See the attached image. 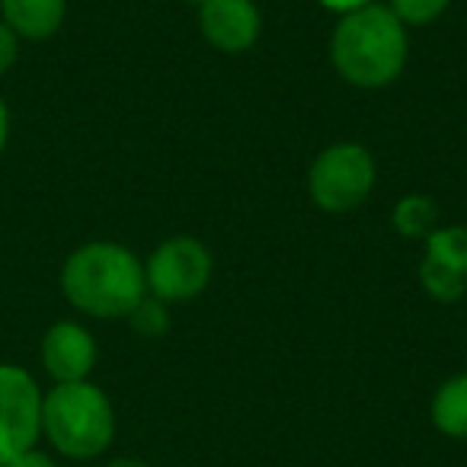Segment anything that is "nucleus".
I'll return each mask as SVG.
<instances>
[{"mask_svg": "<svg viewBox=\"0 0 467 467\" xmlns=\"http://www.w3.org/2000/svg\"><path fill=\"white\" fill-rule=\"evenodd\" d=\"M320 7L330 10V14L343 16V14H352V10L358 7H368V4H375V0H317Z\"/></svg>", "mask_w": 467, "mask_h": 467, "instance_id": "17", "label": "nucleus"}, {"mask_svg": "<svg viewBox=\"0 0 467 467\" xmlns=\"http://www.w3.org/2000/svg\"><path fill=\"white\" fill-rule=\"evenodd\" d=\"M16 58H20V36L0 20V78L16 65Z\"/></svg>", "mask_w": 467, "mask_h": 467, "instance_id": "15", "label": "nucleus"}, {"mask_svg": "<svg viewBox=\"0 0 467 467\" xmlns=\"http://www.w3.org/2000/svg\"><path fill=\"white\" fill-rule=\"evenodd\" d=\"M106 467H148V464H144L141 458H129V454H125V458H112Z\"/></svg>", "mask_w": 467, "mask_h": 467, "instance_id": "19", "label": "nucleus"}, {"mask_svg": "<svg viewBox=\"0 0 467 467\" xmlns=\"http://www.w3.org/2000/svg\"><path fill=\"white\" fill-rule=\"evenodd\" d=\"M429 420L445 439H467V371L451 375L435 388Z\"/></svg>", "mask_w": 467, "mask_h": 467, "instance_id": "11", "label": "nucleus"}, {"mask_svg": "<svg viewBox=\"0 0 467 467\" xmlns=\"http://www.w3.org/2000/svg\"><path fill=\"white\" fill-rule=\"evenodd\" d=\"M199 29L212 48L244 55L260 42L263 14L256 0H199Z\"/></svg>", "mask_w": 467, "mask_h": 467, "instance_id": "9", "label": "nucleus"}, {"mask_svg": "<svg viewBox=\"0 0 467 467\" xmlns=\"http://www.w3.org/2000/svg\"><path fill=\"white\" fill-rule=\"evenodd\" d=\"M410 58V33L388 10V4H368L343 14L330 36V65L349 87L384 90L400 80Z\"/></svg>", "mask_w": 467, "mask_h": 467, "instance_id": "2", "label": "nucleus"}, {"mask_svg": "<svg viewBox=\"0 0 467 467\" xmlns=\"http://www.w3.org/2000/svg\"><path fill=\"white\" fill-rule=\"evenodd\" d=\"M390 224H394V231L400 234V237H407V241H426L429 234L439 227V202L426 192L403 195L394 205Z\"/></svg>", "mask_w": 467, "mask_h": 467, "instance_id": "12", "label": "nucleus"}, {"mask_svg": "<svg viewBox=\"0 0 467 467\" xmlns=\"http://www.w3.org/2000/svg\"><path fill=\"white\" fill-rule=\"evenodd\" d=\"M451 0H388V10L403 23V26H429L439 20Z\"/></svg>", "mask_w": 467, "mask_h": 467, "instance_id": "13", "label": "nucleus"}, {"mask_svg": "<svg viewBox=\"0 0 467 467\" xmlns=\"http://www.w3.org/2000/svg\"><path fill=\"white\" fill-rule=\"evenodd\" d=\"M42 439L71 461H93L116 439V410L99 384H52L42 400Z\"/></svg>", "mask_w": 467, "mask_h": 467, "instance_id": "3", "label": "nucleus"}, {"mask_svg": "<svg viewBox=\"0 0 467 467\" xmlns=\"http://www.w3.org/2000/svg\"><path fill=\"white\" fill-rule=\"evenodd\" d=\"M167 307L170 305H163V301H157V298H150V295H148V298H144L125 320H129L131 330H135L138 337L157 339V337H163V333H167V327H170Z\"/></svg>", "mask_w": 467, "mask_h": 467, "instance_id": "14", "label": "nucleus"}, {"mask_svg": "<svg viewBox=\"0 0 467 467\" xmlns=\"http://www.w3.org/2000/svg\"><path fill=\"white\" fill-rule=\"evenodd\" d=\"M97 358H99V346L80 320H55L42 333L39 362L42 371L55 384L90 381L93 368H97Z\"/></svg>", "mask_w": 467, "mask_h": 467, "instance_id": "8", "label": "nucleus"}, {"mask_svg": "<svg viewBox=\"0 0 467 467\" xmlns=\"http://www.w3.org/2000/svg\"><path fill=\"white\" fill-rule=\"evenodd\" d=\"M58 282L67 305L97 320H125L148 298L144 260L116 241H90L71 250Z\"/></svg>", "mask_w": 467, "mask_h": 467, "instance_id": "1", "label": "nucleus"}, {"mask_svg": "<svg viewBox=\"0 0 467 467\" xmlns=\"http://www.w3.org/2000/svg\"><path fill=\"white\" fill-rule=\"evenodd\" d=\"M67 16V0H0V20L7 23L20 42H46L61 33Z\"/></svg>", "mask_w": 467, "mask_h": 467, "instance_id": "10", "label": "nucleus"}, {"mask_svg": "<svg viewBox=\"0 0 467 467\" xmlns=\"http://www.w3.org/2000/svg\"><path fill=\"white\" fill-rule=\"evenodd\" d=\"M7 141H10V109L4 103V97H0V154H4Z\"/></svg>", "mask_w": 467, "mask_h": 467, "instance_id": "18", "label": "nucleus"}, {"mask_svg": "<svg viewBox=\"0 0 467 467\" xmlns=\"http://www.w3.org/2000/svg\"><path fill=\"white\" fill-rule=\"evenodd\" d=\"M46 390L23 365L0 362V461L39 445Z\"/></svg>", "mask_w": 467, "mask_h": 467, "instance_id": "6", "label": "nucleus"}, {"mask_svg": "<svg viewBox=\"0 0 467 467\" xmlns=\"http://www.w3.org/2000/svg\"><path fill=\"white\" fill-rule=\"evenodd\" d=\"M0 467H58V464H55L52 454L39 451V448H29V451L16 454V458L0 461Z\"/></svg>", "mask_w": 467, "mask_h": 467, "instance_id": "16", "label": "nucleus"}, {"mask_svg": "<svg viewBox=\"0 0 467 467\" xmlns=\"http://www.w3.org/2000/svg\"><path fill=\"white\" fill-rule=\"evenodd\" d=\"M378 182V163L365 144L337 141L307 167V195L327 214L356 212Z\"/></svg>", "mask_w": 467, "mask_h": 467, "instance_id": "4", "label": "nucleus"}, {"mask_svg": "<svg viewBox=\"0 0 467 467\" xmlns=\"http://www.w3.org/2000/svg\"><path fill=\"white\" fill-rule=\"evenodd\" d=\"M420 285L441 305H454L467 295V227L439 224L422 241Z\"/></svg>", "mask_w": 467, "mask_h": 467, "instance_id": "7", "label": "nucleus"}, {"mask_svg": "<svg viewBox=\"0 0 467 467\" xmlns=\"http://www.w3.org/2000/svg\"><path fill=\"white\" fill-rule=\"evenodd\" d=\"M214 275V256L199 237L176 234L157 244L154 254L144 260V282L148 295L163 305L199 298Z\"/></svg>", "mask_w": 467, "mask_h": 467, "instance_id": "5", "label": "nucleus"}]
</instances>
